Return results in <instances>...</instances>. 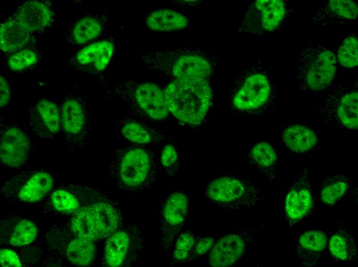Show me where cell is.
I'll list each match as a JSON object with an SVG mask.
<instances>
[{
  "mask_svg": "<svg viewBox=\"0 0 358 267\" xmlns=\"http://www.w3.org/2000/svg\"><path fill=\"white\" fill-rule=\"evenodd\" d=\"M157 163L154 149L132 144L116 150L107 167V178L118 189L138 192L154 183Z\"/></svg>",
  "mask_w": 358,
  "mask_h": 267,
  "instance_id": "6da1fadb",
  "label": "cell"
},
{
  "mask_svg": "<svg viewBox=\"0 0 358 267\" xmlns=\"http://www.w3.org/2000/svg\"><path fill=\"white\" fill-rule=\"evenodd\" d=\"M164 91L169 111L176 118L192 125L202 122L211 100L206 79H174Z\"/></svg>",
  "mask_w": 358,
  "mask_h": 267,
  "instance_id": "7a4b0ae2",
  "label": "cell"
},
{
  "mask_svg": "<svg viewBox=\"0 0 358 267\" xmlns=\"http://www.w3.org/2000/svg\"><path fill=\"white\" fill-rule=\"evenodd\" d=\"M123 223L117 204L106 198L74 214L68 225L74 233L96 242L106 239Z\"/></svg>",
  "mask_w": 358,
  "mask_h": 267,
  "instance_id": "3957f363",
  "label": "cell"
},
{
  "mask_svg": "<svg viewBox=\"0 0 358 267\" xmlns=\"http://www.w3.org/2000/svg\"><path fill=\"white\" fill-rule=\"evenodd\" d=\"M141 59L148 67L174 79H206L211 71L208 60L194 51L155 50L144 54Z\"/></svg>",
  "mask_w": 358,
  "mask_h": 267,
  "instance_id": "277c9868",
  "label": "cell"
},
{
  "mask_svg": "<svg viewBox=\"0 0 358 267\" xmlns=\"http://www.w3.org/2000/svg\"><path fill=\"white\" fill-rule=\"evenodd\" d=\"M115 93L140 120L159 122L170 113L164 90L154 83L129 79L116 85Z\"/></svg>",
  "mask_w": 358,
  "mask_h": 267,
  "instance_id": "5b68a950",
  "label": "cell"
},
{
  "mask_svg": "<svg viewBox=\"0 0 358 267\" xmlns=\"http://www.w3.org/2000/svg\"><path fill=\"white\" fill-rule=\"evenodd\" d=\"M336 68L334 54L323 45L312 44L298 57L296 85L299 89L317 92L331 84Z\"/></svg>",
  "mask_w": 358,
  "mask_h": 267,
  "instance_id": "8992f818",
  "label": "cell"
},
{
  "mask_svg": "<svg viewBox=\"0 0 358 267\" xmlns=\"http://www.w3.org/2000/svg\"><path fill=\"white\" fill-rule=\"evenodd\" d=\"M146 226L140 222H124L105 239L103 256L107 266H129L140 257L145 241Z\"/></svg>",
  "mask_w": 358,
  "mask_h": 267,
  "instance_id": "52a82bcc",
  "label": "cell"
},
{
  "mask_svg": "<svg viewBox=\"0 0 358 267\" xmlns=\"http://www.w3.org/2000/svg\"><path fill=\"white\" fill-rule=\"evenodd\" d=\"M45 242L50 252L75 266L90 265L97 254L96 242L74 233L68 224L49 228Z\"/></svg>",
  "mask_w": 358,
  "mask_h": 267,
  "instance_id": "ba28073f",
  "label": "cell"
},
{
  "mask_svg": "<svg viewBox=\"0 0 358 267\" xmlns=\"http://www.w3.org/2000/svg\"><path fill=\"white\" fill-rule=\"evenodd\" d=\"M205 195L213 205L229 210L254 207L261 200L259 192L252 183L232 176L213 179L208 185Z\"/></svg>",
  "mask_w": 358,
  "mask_h": 267,
  "instance_id": "9c48e42d",
  "label": "cell"
},
{
  "mask_svg": "<svg viewBox=\"0 0 358 267\" xmlns=\"http://www.w3.org/2000/svg\"><path fill=\"white\" fill-rule=\"evenodd\" d=\"M51 175L43 170H28L11 177L1 186L4 198L23 203L38 202L53 188Z\"/></svg>",
  "mask_w": 358,
  "mask_h": 267,
  "instance_id": "30bf717a",
  "label": "cell"
},
{
  "mask_svg": "<svg viewBox=\"0 0 358 267\" xmlns=\"http://www.w3.org/2000/svg\"><path fill=\"white\" fill-rule=\"evenodd\" d=\"M329 123L357 129L358 126L357 83L338 86L326 97L324 104L316 109Z\"/></svg>",
  "mask_w": 358,
  "mask_h": 267,
  "instance_id": "8fae6325",
  "label": "cell"
},
{
  "mask_svg": "<svg viewBox=\"0 0 358 267\" xmlns=\"http://www.w3.org/2000/svg\"><path fill=\"white\" fill-rule=\"evenodd\" d=\"M259 228L252 226L221 237L208 252V264L213 267H227L237 264L259 233Z\"/></svg>",
  "mask_w": 358,
  "mask_h": 267,
  "instance_id": "7c38bea8",
  "label": "cell"
},
{
  "mask_svg": "<svg viewBox=\"0 0 358 267\" xmlns=\"http://www.w3.org/2000/svg\"><path fill=\"white\" fill-rule=\"evenodd\" d=\"M188 212L189 198L185 193L175 192L166 198L159 214L161 227L159 237L163 249L172 247L187 219Z\"/></svg>",
  "mask_w": 358,
  "mask_h": 267,
  "instance_id": "4fadbf2b",
  "label": "cell"
},
{
  "mask_svg": "<svg viewBox=\"0 0 358 267\" xmlns=\"http://www.w3.org/2000/svg\"><path fill=\"white\" fill-rule=\"evenodd\" d=\"M48 195L47 207L55 213L65 215H73L87 205L107 198L92 187L71 184L53 188Z\"/></svg>",
  "mask_w": 358,
  "mask_h": 267,
  "instance_id": "5bb4252c",
  "label": "cell"
},
{
  "mask_svg": "<svg viewBox=\"0 0 358 267\" xmlns=\"http://www.w3.org/2000/svg\"><path fill=\"white\" fill-rule=\"evenodd\" d=\"M61 131L68 149H74L86 142L89 131L88 119L82 103L74 98L62 103L61 111Z\"/></svg>",
  "mask_w": 358,
  "mask_h": 267,
  "instance_id": "9a60e30c",
  "label": "cell"
},
{
  "mask_svg": "<svg viewBox=\"0 0 358 267\" xmlns=\"http://www.w3.org/2000/svg\"><path fill=\"white\" fill-rule=\"evenodd\" d=\"M1 162L11 168H19L26 163L31 143L26 132L14 125H1Z\"/></svg>",
  "mask_w": 358,
  "mask_h": 267,
  "instance_id": "2e32d148",
  "label": "cell"
},
{
  "mask_svg": "<svg viewBox=\"0 0 358 267\" xmlns=\"http://www.w3.org/2000/svg\"><path fill=\"white\" fill-rule=\"evenodd\" d=\"M313 207V196L309 173L305 168L301 176L289 189L285 199L284 208L290 224L305 218Z\"/></svg>",
  "mask_w": 358,
  "mask_h": 267,
  "instance_id": "e0dca14e",
  "label": "cell"
},
{
  "mask_svg": "<svg viewBox=\"0 0 358 267\" xmlns=\"http://www.w3.org/2000/svg\"><path fill=\"white\" fill-rule=\"evenodd\" d=\"M29 122L33 133L42 139L54 140L61 130L59 108L47 99H40L31 109Z\"/></svg>",
  "mask_w": 358,
  "mask_h": 267,
  "instance_id": "ac0fdd59",
  "label": "cell"
},
{
  "mask_svg": "<svg viewBox=\"0 0 358 267\" xmlns=\"http://www.w3.org/2000/svg\"><path fill=\"white\" fill-rule=\"evenodd\" d=\"M271 87L263 74L255 73L248 76L237 91L233 105L238 109L252 111L264 105L268 101Z\"/></svg>",
  "mask_w": 358,
  "mask_h": 267,
  "instance_id": "d6986e66",
  "label": "cell"
},
{
  "mask_svg": "<svg viewBox=\"0 0 358 267\" xmlns=\"http://www.w3.org/2000/svg\"><path fill=\"white\" fill-rule=\"evenodd\" d=\"M38 227L31 220L19 216L3 217L0 222L1 244L21 246L32 243L38 235Z\"/></svg>",
  "mask_w": 358,
  "mask_h": 267,
  "instance_id": "ffe728a7",
  "label": "cell"
},
{
  "mask_svg": "<svg viewBox=\"0 0 358 267\" xmlns=\"http://www.w3.org/2000/svg\"><path fill=\"white\" fill-rule=\"evenodd\" d=\"M326 233L318 230H308L299 236L296 255L301 264L312 267L320 264L327 246Z\"/></svg>",
  "mask_w": 358,
  "mask_h": 267,
  "instance_id": "44dd1931",
  "label": "cell"
},
{
  "mask_svg": "<svg viewBox=\"0 0 358 267\" xmlns=\"http://www.w3.org/2000/svg\"><path fill=\"white\" fill-rule=\"evenodd\" d=\"M13 18L31 33L48 26L52 18V12L48 6L41 2L27 1L19 8Z\"/></svg>",
  "mask_w": 358,
  "mask_h": 267,
  "instance_id": "7402d4cb",
  "label": "cell"
},
{
  "mask_svg": "<svg viewBox=\"0 0 358 267\" xmlns=\"http://www.w3.org/2000/svg\"><path fill=\"white\" fill-rule=\"evenodd\" d=\"M358 15L357 4L350 0H330L317 10L316 18L322 24L344 23L355 20Z\"/></svg>",
  "mask_w": 358,
  "mask_h": 267,
  "instance_id": "603a6c76",
  "label": "cell"
},
{
  "mask_svg": "<svg viewBox=\"0 0 358 267\" xmlns=\"http://www.w3.org/2000/svg\"><path fill=\"white\" fill-rule=\"evenodd\" d=\"M31 39V32L25 29L13 17L1 24L0 48L5 52L17 51L26 46Z\"/></svg>",
  "mask_w": 358,
  "mask_h": 267,
  "instance_id": "cb8c5ba5",
  "label": "cell"
},
{
  "mask_svg": "<svg viewBox=\"0 0 358 267\" xmlns=\"http://www.w3.org/2000/svg\"><path fill=\"white\" fill-rule=\"evenodd\" d=\"M282 140L290 150L300 154L312 149L317 144V137L310 128L300 124H293L283 130Z\"/></svg>",
  "mask_w": 358,
  "mask_h": 267,
  "instance_id": "d4e9b609",
  "label": "cell"
},
{
  "mask_svg": "<svg viewBox=\"0 0 358 267\" xmlns=\"http://www.w3.org/2000/svg\"><path fill=\"white\" fill-rule=\"evenodd\" d=\"M249 162L270 178H274L278 154L272 144L266 141L254 143L248 151Z\"/></svg>",
  "mask_w": 358,
  "mask_h": 267,
  "instance_id": "484cf974",
  "label": "cell"
},
{
  "mask_svg": "<svg viewBox=\"0 0 358 267\" xmlns=\"http://www.w3.org/2000/svg\"><path fill=\"white\" fill-rule=\"evenodd\" d=\"M114 45L108 41L92 44L77 54V61L83 65H93L97 71L103 70L109 64L114 51Z\"/></svg>",
  "mask_w": 358,
  "mask_h": 267,
  "instance_id": "4316f807",
  "label": "cell"
},
{
  "mask_svg": "<svg viewBox=\"0 0 358 267\" xmlns=\"http://www.w3.org/2000/svg\"><path fill=\"white\" fill-rule=\"evenodd\" d=\"M117 126L123 138L136 144L148 145L162 136L156 129L132 119H123Z\"/></svg>",
  "mask_w": 358,
  "mask_h": 267,
  "instance_id": "83f0119b",
  "label": "cell"
},
{
  "mask_svg": "<svg viewBox=\"0 0 358 267\" xmlns=\"http://www.w3.org/2000/svg\"><path fill=\"white\" fill-rule=\"evenodd\" d=\"M145 23L150 29L157 31H170L183 29L188 24L186 16L169 9H159L151 12Z\"/></svg>",
  "mask_w": 358,
  "mask_h": 267,
  "instance_id": "f1b7e54d",
  "label": "cell"
},
{
  "mask_svg": "<svg viewBox=\"0 0 358 267\" xmlns=\"http://www.w3.org/2000/svg\"><path fill=\"white\" fill-rule=\"evenodd\" d=\"M254 5L259 14L261 27L267 31L274 30L285 14L283 2L281 0H258Z\"/></svg>",
  "mask_w": 358,
  "mask_h": 267,
  "instance_id": "f546056e",
  "label": "cell"
},
{
  "mask_svg": "<svg viewBox=\"0 0 358 267\" xmlns=\"http://www.w3.org/2000/svg\"><path fill=\"white\" fill-rule=\"evenodd\" d=\"M349 186V178L344 173L324 178L320 184V200L326 204L333 205L345 195Z\"/></svg>",
  "mask_w": 358,
  "mask_h": 267,
  "instance_id": "4dcf8cb0",
  "label": "cell"
},
{
  "mask_svg": "<svg viewBox=\"0 0 358 267\" xmlns=\"http://www.w3.org/2000/svg\"><path fill=\"white\" fill-rule=\"evenodd\" d=\"M328 247L335 259L343 262H353L357 258V249L352 237L346 231L338 230L330 238Z\"/></svg>",
  "mask_w": 358,
  "mask_h": 267,
  "instance_id": "1f68e13d",
  "label": "cell"
},
{
  "mask_svg": "<svg viewBox=\"0 0 358 267\" xmlns=\"http://www.w3.org/2000/svg\"><path fill=\"white\" fill-rule=\"evenodd\" d=\"M102 25L94 16H85L74 26L73 34L75 41L80 44L87 43L97 37L101 32Z\"/></svg>",
  "mask_w": 358,
  "mask_h": 267,
  "instance_id": "d6a6232c",
  "label": "cell"
},
{
  "mask_svg": "<svg viewBox=\"0 0 358 267\" xmlns=\"http://www.w3.org/2000/svg\"><path fill=\"white\" fill-rule=\"evenodd\" d=\"M198 237L190 231L181 233L176 238L173 246L171 261L174 264L189 262L190 256Z\"/></svg>",
  "mask_w": 358,
  "mask_h": 267,
  "instance_id": "836d02e7",
  "label": "cell"
},
{
  "mask_svg": "<svg viewBox=\"0 0 358 267\" xmlns=\"http://www.w3.org/2000/svg\"><path fill=\"white\" fill-rule=\"evenodd\" d=\"M339 63L346 68H354L358 64V41L353 36H347L342 42L337 51Z\"/></svg>",
  "mask_w": 358,
  "mask_h": 267,
  "instance_id": "e575fe53",
  "label": "cell"
},
{
  "mask_svg": "<svg viewBox=\"0 0 358 267\" xmlns=\"http://www.w3.org/2000/svg\"><path fill=\"white\" fill-rule=\"evenodd\" d=\"M37 61V54L33 50L24 49L13 53L9 58L7 64L11 70L19 71L31 67Z\"/></svg>",
  "mask_w": 358,
  "mask_h": 267,
  "instance_id": "d590c367",
  "label": "cell"
},
{
  "mask_svg": "<svg viewBox=\"0 0 358 267\" xmlns=\"http://www.w3.org/2000/svg\"><path fill=\"white\" fill-rule=\"evenodd\" d=\"M179 163V154L176 148L170 144L165 145L160 156L161 166L167 173L173 174L177 171Z\"/></svg>",
  "mask_w": 358,
  "mask_h": 267,
  "instance_id": "8d00e7d4",
  "label": "cell"
},
{
  "mask_svg": "<svg viewBox=\"0 0 358 267\" xmlns=\"http://www.w3.org/2000/svg\"><path fill=\"white\" fill-rule=\"evenodd\" d=\"M215 241V239L210 236L198 238L190 256L189 262L206 254L211 249Z\"/></svg>",
  "mask_w": 358,
  "mask_h": 267,
  "instance_id": "74e56055",
  "label": "cell"
},
{
  "mask_svg": "<svg viewBox=\"0 0 358 267\" xmlns=\"http://www.w3.org/2000/svg\"><path fill=\"white\" fill-rule=\"evenodd\" d=\"M1 266L3 267H20L21 261L17 254L12 250L3 249L0 250Z\"/></svg>",
  "mask_w": 358,
  "mask_h": 267,
  "instance_id": "f35d334b",
  "label": "cell"
},
{
  "mask_svg": "<svg viewBox=\"0 0 358 267\" xmlns=\"http://www.w3.org/2000/svg\"><path fill=\"white\" fill-rule=\"evenodd\" d=\"M0 107L3 108L10 102L11 92L10 85L5 78L0 77Z\"/></svg>",
  "mask_w": 358,
  "mask_h": 267,
  "instance_id": "ab89813d",
  "label": "cell"
}]
</instances>
